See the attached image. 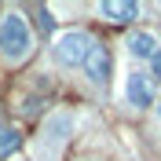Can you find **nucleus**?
<instances>
[{"label":"nucleus","instance_id":"f257e3e1","mask_svg":"<svg viewBox=\"0 0 161 161\" xmlns=\"http://www.w3.org/2000/svg\"><path fill=\"white\" fill-rule=\"evenodd\" d=\"M0 55L8 62H26L33 55V30L19 11L0 15Z\"/></svg>","mask_w":161,"mask_h":161},{"label":"nucleus","instance_id":"f03ea898","mask_svg":"<svg viewBox=\"0 0 161 161\" xmlns=\"http://www.w3.org/2000/svg\"><path fill=\"white\" fill-rule=\"evenodd\" d=\"M92 48H95V40L88 37L84 30H66L55 37V44H51V55H55V62L59 66H84L92 55Z\"/></svg>","mask_w":161,"mask_h":161},{"label":"nucleus","instance_id":"7ed1b4c3","mask_svg":"<svg viewBox=\"0 0 161 161\" xmlns=\"http://www.w3.org/2000/svg\"><path fill=\"white\" fill-rule=\"evenodd\" d=\"M70 132H73V117L70 114H51V121L44 125V136H40V150L55 158L59 147L70 139Z\"/></svg>","mask_w":161,"mask_h":161},{"label":"nucleus","instance_id":"20e7f679","mask_svg":"<svg viewBox=\"0 0 161 161\" xmlns=\"http://www.w3.org/2000/svg\"><path fill=\"white\" fill-rule=\"evenodd\" d=\"M125 99L136 110L154 106V80H150V73H128V80H125Z\"/></svg>","mask_w":161,"mask_h":161},{"label":"nucleus","instance_id":"39448f33","mask_svg":"<svg viewBox=\"0 0 161 161\" xmlns=\"http://www.w3.org/2000/svg\"><path fill=\"white\" fill-rule=\"evenodd\" d=\"M84 73H88V80H92V84H99V88L110 80V73H114V59H110V51L103 48V44H95V48H92L88 62H84Z\"/></svg>","mask_w":161,"mask_h":161},{"label":"nucleus","instance_id":"423d86ee","mask_svg":"<svg viewBox=\"0 0 161 161\" xmlns=\"http://www.w3.org/2000/svg\"><path fill=\"white\" fill-rule=\"evenodd\" d=\"M125 48H128L132 59H158V37H154L150 30H136V33H128Z\"/></svg>","mask_w":161,"mask_h":161},{"label":"nucleus","instance_id":"0eeeda50","mask_svg":"<svg viewBox=\"0 0 161 161\" xmlns=\"http://www.w3.org/2000/svg\"><path fill=\"white\" fill-rule=\"evenodd\" d=\"M99 15L106 22H132L139 15V4H132V0H106V4H99Z\"/></svg>","mask_w":161,"mask_h":161},{"label":"nucleus","instance_id":"6e6552de","mask_svg":"<svg viewBox=\"0 0 161 161\" xmlns=\"http://www.w3.org/2000/svg\"><path fill=\"white\" fill-rule=\"evenodd\" d=\"M19 143H22V136H19L15 128H0V158H8Z\"/></svg>","mask_w":161,"mask_h":161},{"label":"nucleus","instance_id":"1a4fd4ad","mask_svg":"<svg viewBox=\"0 0 161 161\" xmlns=\"http://www.w3.org/2000/svg\"><path fill=\"white\" fill-rule=\"evenodd\" d=\"M37 26H40V33H51L55 30V15L48 8H37Z\"/></svg>","mask_w":161,"mask_h":161},{"label":"nucleus","instance_id":"9d476101","mask_svg":"<svg viewBox=\"0 0 161 161\" xmlns=\"http://www.w3.org/2000/svg\"><path fill=\"white\" fill-rule=\"evenodd\" d=\"M150 80H161V55L150 59Z\"/></svg>","mask_w":161,"mask_h":161},{"label":"nucleus","instance_id":"9b49d317","mask_svg":"<svg viewBox=\"0 0 161 161\" xmlns=\"http://www.w3.org/2000/svg\"><path fill=\"white\" fill-rule=\"evenodd\" d=\"M158 117H161V106H158Z\"/></svg>","mask_w":161,"mask_h":161}]
</instances>
